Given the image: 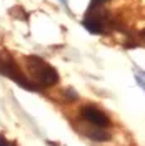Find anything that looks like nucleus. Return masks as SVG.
<instances>
[{"label": "nucleus", "instance_id": "f257e3e1", "mask_svg": "<svg viewBox=\"0 0 145 146\" xmlns=\"http://www.w3.org/2000/svg\"><path fill=\"white\" fill-rule=\"evenodd\" d=\"M25 62L28 65V70L32 73L35 83L40 88H48V86H54L60 82V76L58 72L55 70L54 66L47 63L42 56H37V55H28L25 58Z\"/></svg>", "mask_w": 145, "mask_h": 146}, {"label": "nucleus", "instance_id": "f03ea898", "mask_svg": "<svg viewBox=\"0 0 145 146\" xmlns=\"http://www.w3.org/2000/svg\"><path fill=\"white\" fill-rule=\"evenodd\" d=\"M0 75H3V76L10 78V80H13L23 90H30V91H42L44 90L35 82H30L27 76L22 73L18 63L13 60V56L10 53H7V52H0Z\"/></svg>", "mask_w": 145, "mask_h": 146}, {"label": "nucleus", "instance_id": "7ed1b4c3", "mask_svg": "<svg viewBox=\"0 0 145 146\" xmlns=\"http://www.w3.org/2000/svg\"><path fill=\"white\" fill-rule=\"evenodd\" d=\"M80 116L87 123H90L92 126H99V128H107L112 125V121L110 118L102 111L100 108L97 106H93V105H85V106H82L80 110Z\"/></svg>", "mask_w": 145, "mask_h": 146}, {"label": "nucleus", "instance_id": "20e7f679", "mask_svg": "<svg viewBox=\"0 0 145 146\" xmlns=\"http://www.w3.org/2000/svg\"><path fill=\"white\" fill-rule=\"evenodd\" d=\"M105 15H107L105 12H99V10L92 12V10H89L87 17L83 18V27L87 28L90 33H95V35L103 33V28H105Z\"/></svg>", "mask_w": 145, "mask_h": 146}, {"label": "nucleus", "instance_id": "39448f33", "mask_svg": "<svg viewBox=\"0 0 145 146\" xmlns=\"http://www.w3.org/2000/svg\"><path fill=\"white\" fill-rule=\"evenodd\" d=\"M83 131H85V135L90 138V139H93V141H100V143H103V141H109L110 139V133L109 131H105V128L92 126V128H85Z\"/></svg>", "mask_w": 145, "mask_h": 146}, {"label": "nucleus", "instance_id": "423d86ee", "mask_svg": "<svg viewBox=\"0 0 145 146\" xmlns=\"http://www.w3.org/2000/svg\"><path fill=\"white\" fill-rule=\"evenodd\" d=\"M64 98L67 101H77L79 100V95H77V91L73 90V88H65L64 90Z\"/></svg>", "mask_w": 145, "mask_h": 146}, {"label": "nucleus", "instance_id": "0eeeda50", "mask_svg": "<svg viewBox=\"0 0 145 146\" xmlns=\"http://www.w3.org/2000/svg\"><path fill=\"white\" fill-rule=\"evenodd\" d=\"M0 146H13V145H12L9 139H7V138H5L3 135H2V133H0Z\"/></svg>", "mask_w": 145, "mask_h": 146}, {"label": "nucleus", "instance_id": "6e6552de", "mask_svg": "<svg viewBox=\"0 0 145 146\" xmlns=\"http://www.w3.org/2000/svg\"><path fill=\"white\" fill-rule=\"evenodd\" d=\"M135 80H137V83H138V86L145 91V80H144V78H142L140 75H135Z\"/></svg>", "mask_w": 145, "mask_h": 146}, {"label": "nucleus", "instance_id": "1a4fd4ad", "mask_svg": "<svg viewBox=\"0 0 145 146\" xmlns=\"http://www.w3.org/2000/svg\"><path fill=\"white\" fill-rule=\"evenodd\" d=\"M103 2H107V0H92V3H90V9H97V7H100Z\"/></svg>", "mask_w": 145, "mask_h": 146}, {"label": "nucleus", "instance_id": "9d476101", "mask_svg": "<svg viewBox=\"0 0 145 146\" xmlns=\"http://www.w3.org/2000/svg\"><path fill=\"white\" fill-rule=\"evenodd\" d=\"M142 36H144V38H145V28H144V30H142Z\"/></svg>", "mask_w": 145, "mask_h": 146}, {"label": "nucleus", "instance_id": "9b49d317", "mask_svg": "<svg viewBox=\"0 0 145 146\" xmlns=\"http://www.w3.org/2000/svg\"><path fill=\"white\" fill-rule=\"evenodd\" d=\"M60 2H62V3H67V0H60Z\"/></svg>", "mask_w": 145, "mask_h": 146}, {"label": "nucleus", "instance_id": "f8f14e48", "mask_svg": "<svg viewBox=\"0 0 145 146\" xmlns=\"http://www.w3.org/2000/svg\"><path fill=\"white\" fill-rule=\"evenodd\" d=\"M142 75H144V76H145V72H142Z\"/></svg>", "mask_w": 145, "mask_h": 146}]
</instances>
